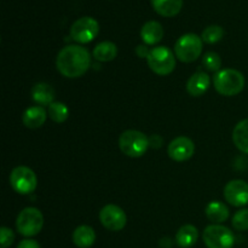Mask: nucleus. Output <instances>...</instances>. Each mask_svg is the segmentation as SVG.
<instances>
[{
  "label": "nucleus",
  "mask_w": 248,
  "mask_h": 248,
  "mask_svg": "<svg viewBox=\"0 0 248 248\" xmlns=\"http://www.w3.org/2000/svg\"><path fill=\"white\" fill-rule=\"evenodd\" d=\"M57 70L64 78L77 79L87 73L91 67V56L89 50L80 45L64 46L56 58Z\"/></svg>",
  "instance_id": "f257e3e1"
},
{
  "label": "nucleus",
  "mask_w": 248,
  "mask_h": 248,
  "mask_svg": "<svg viewBox=\"0 0 248 248\" xmlns=\"http://www.w3.org/2000/svg\"><path fill=\"white\" fill-rule=\"evenodd\" d=\"M213 86L222 96H236L245 89V77L241 72L232 68L219 70L213 77Z\"/></svg>",
  "instance_id": "f03ea898"
},
{
  "label": "nucleus",
  "mask_w": 248,
  "mask_h": 248,
  "mask_svg": "<svg viewBox=\"0 0 248 248\" xmlns=\"http://www.w3.org/2000/svg\"><path fill=\"white\" fill-rule=\"evenodd\" d=\"M149 137L137 130H126L119 137V148L126 155L136 159L147 153L149 148Z\"/></svg>",
  "instance_id": "7ed1b4c3"
},
{
  "label": "nucleus",
  "mask_w": 248,
  "mask_h": 248,
  "mask_svg": "<svg viewBox=\"0 0 248 248\" xmlns=\"http://www.w3.org/2000/svg\"><path fill=\"white\" fill-rule=\"evenodd\" d=\"M174 53L166 46H156L152 48L147 58L148 67L156 75L166 77L170 75L176 68V57Z\"/></svg>",
  "instance_id": "20e7f679"
},
{
  "label": "nucleus",
  "mask_w": 248,
  "mask_h": 248,
  "mask_svg": "<svg viewBox=\"0 0 248 248\" xmlns=\"http://www.w3.org/2000/svg\"><path fill=\"white\" fill-rule=\"evenodd\" d=\"M202 39L194 33L182 35L174 44V55L181 62L191 63L202 53Z\"/></svg>",
  "instance_id": "39448f33"
},
{
  "label": "nucleus",
  "mask_w": 248,
  "mask_h": 248,
  "mask_svg": "<svg viewBox=\"0 0 248 248\" xmlns=\"http://www.w3.org/2000/svg\"><path fill=\"white\" fill-rule=\"evenodd\" d=\"M44 227V216L35 207H26L19 212L16 219V229L22 236L33 237L41 232Z\"/></svg>",
  "instance_id": "423d86ee"
},
{
  "label": "nucleus",
  "mask_w": 248,
  "mask_h": 248,
  "mask_svg": "<svg viewBox=\"0 0 248 248\" xmlns=\"http://www.w3.org/2000/svg\"><path fill=\"white\" fill-rule=\"evenodd\" d=\"M202 239L207 248H232L235 244V236L232 230L222 224L206 227Z\"/></svg>",
  "instance_id": "0eeeda50"
},
{
  "label": "nucleus",
  "mask_w": 248,
  "mask_h": 248,
  "mask_svg": "<svg viewBox=\"0 0 248 248\" xmlns=\"http://www.w3.org/2000/svg\"><path fill=\"white\" fill-rule=\"evenodd\" d=\"M10 184L16 193L28 195L38 186V178L33 170L29 167L17 166L10 173Z\"/></svg>",
  "instance_id": "6e6552de"
},
{
  "label": "nucleus",
  "mask_w": 248,
  "mask_h": 248,
  "mask_svg": "<svg viewBox=\"0 0 248 248\" xmlns=\"http://www.w3.org/2000/svg\"><path fill=\"white\" fill-rule=\"evenodd\" d=\"M99 33V24L89 16L77 19L70 27V38L78 44L91 43Z\"/></svg>",
  "instance_id": "1a4fd4ad"
},
{
  "label": "nucleus",
  "mask_w": 248,
  "mask_h": 248,
  "mask_svg": "<svg viewBox=\"0 0 248 248\" xmlns=\"http://www.w3.org/2000/svg\"><path fill=\"white\" fill-rule=\"evenodd\" d=\"M101 224L110 232H120L127 224V216L119 206L109 203L99 211Z\"/></svg>",
  "instance_id": "9d476101"
},
{
  "label": "nucleus",
  "mask_w": 248,
  "mask_h": 248,
  "mask_svg": "<svg viewBox=\"0 0 248 248\" xmlns=\"http://www.w3.org/2000/svg\"><path fill=\"white\" fill-rule=\"evenodd\" d=\"M195 153V144L193 140L186 136H179L171 140L167 148V154L173 161L184 162L191 159Z\"/></svg>",
  "instance_id": "9b49d317"
},
{
  "label": "nucleus",
  "mask_w": 248,
  "mask_h": 248,
  "mask_svg": "<svg viewBox=\"0 0 248 248\" xmlns=\"http://www.w3.org/2000/svg\"><path fill=\"white\" fill-rule=\"evenodd\" d=\"M224 198L234 207L248 205V183L242 179H234L224 186Z\"/></svg>",
  "instance_id": "f8f14e48"
},
{
  "label": "nucleus",
  "mask_w": 248,
  "mask_h": 248,
  "mask_svg": "<svg viewBox=\"0 0 248 248\" xmlns=\"http://www.w3.org/2000/svg\"><path fill=\"white\" fill-rule=\"evenodd\" d=\"M211 85V78L205 72H196L186 82V91L190 96L200 97L208 90Z\"/></svg>",
  "instance_id": "ddd939ff"
},
{
  "label": "nucleus",
  "mask_w": 248,
  "mask_h": 248,
  "mask_svg": "<svg viewBox=\"0 0 248 248\" xmlns=\"http://www.w3.org/2000/svg\"><path fill=\"white\" fill-rule=\"evenodd\" d=\"M31 99L35 102L38 106L48 107L55 102V90L51 85L46 82H38L31 87Z\"/></svg>",
  "instance_id": "4468645a"
},
{
  "label": "nucleus",
  "mask_w": 248,
  "mask_h": 248,
  "mask_svg": "<svg viewBox=\"0 0 248 248\" xmlns=\"http://www.w3.org/2000/svg\"><path fill=\"white\" fill-rule=\"evenodd\" d=\"M164 27L157 21H149L143 24L140 29V38L145 45H156L164 38Z\"/></svg>",
  "instance_id": "2eb2a0df"
},
{
  "label": "nucleus",
  "mask_w": 248,
  "mask_h": 248,
  "mask_svg": "<svg viewBox=\"0 0 248 248\" xmlns=\"http://www.w3.org/2000/svg\"><path fill=\"white\" fill-rule=\"evenodd\" d=\"M46 118H47V111L45 110V108L41 106H34L29 107L24 110L23 115H22V121L26 127L35 130L45 124Z\"/></svg>",
  "instance_id": "dca6fc26"
},
{
  "label": "nucleus",
  "mask_w": 248,
  "mask_h": 248,
  "mask_svg": "<svg viewBox=\"0 0 248 248\" xmlns=\"http://www.w3.org/2000/svg\"><path fill=\"white\" fill-rule=\"evenodd\" d=\"M156 14L164 17H174L181 12L183 0H150Z\"/></svg>",
  "instance_id": "f3484780"
},
{
  "label": "nucleus",
  "mask_w": 248,
  "mask_h": 248,
  "mask_svg": "<svg viewBox=\"0 0 248 248\" xmlns=\"http://www.w3.org/2000/svg\"><path fill=\"white\" fill-rule=\"evenodd\" d=\"M205 213L207 219L213 224H222V223L227 222L229 218V208L220 201H211L206 206Z\"/></svg>",
  "instance_id": "a211bd4d"
},
{
  "label": "nucleus",
  "mask_w": 248,
  "mask_h": 248,
  "mask_svg": "<svg viewBox=\"0 0 248 248\" xmlns=\"http://www.w3.org/2000/svg\"><path fill=\"white\" fill-rule=\"evenodd\" d=\"M199 239L198 228L193 224H184L176 234V244L181 248H190Z\"/></svg>",
  "instance_id": "6ab92c4d"
},
{
  "label": "nucleus",
  "mask_w": 248,
  "mask_h": 248,
  "mask_svg": "<svg viewBox=\"0 0 248 248\" xmlns=\"http://www.w3.org/2000/svg\"><path fill=\"white\" fill-rule=\"evenodd\" d=\"M96 241V232L90 225H80L73 232V242L79 248H90Z\"/></svg>",
  "instance_id": "aec40b11"
},
{
  "label": "nucleus",
  "mask_w": 248,
  "mask_h": 248,
  "mask_svg": "<svg viewBox=\"0 0 248 248\" xmlns=\"http://www.w3.org/2000/svg\"><path fill=\"white\" fill-rule=\"evenodd\" d=\"M232 142L244 154H248V119L236 124L232 130Z\"/></svg>",
  "instance_id": "412c9836"
},
{
  "label": "nucleus",
  "mask_w": 248,
  "mask_h": 248,
  "mask_svg": "<svg viewBox=\"0 0 248 248\" xmlns=\"http://www.w3.org/2000/svg\"><path fill=\"white\" fill-rule=\"evenodd\" d=\"M116 55H118V47L111 41H102L97 44L92 52L93 58L98 62H110L115 60Z\"/></svg>",
  "instance_id": "4be33fe9"
},
{
  "label": "nucleus",
  "mask_w": 248,
  "mask_h": 248,
  "mask_svg": "<svg viewBox=\"0 0 248 248\" xmlns=\"http://www.w3.org/2000/svg\"><path fill=\"white\" fill-rule=\"evenodd\" d=\"M48 116L56 124H63L69 116V109L63 102H53L48 106Z\"/></svg>",
  "instance_id": "5701e85b"
},
{
  "label": "nucleus",
  "mask_w": 248,
  "mask_h": 248,
  "mask_svg": "<svg viewBox=\"0 0 248 248\" xmlns=\"http://www.w3.org/2000/svg\"><path fill=\"white\" fill-rule=\"evenodd\" d=\"M225 31L222 27L213 24V26H208L207 28L203 29L202 34H201V39H202L203 43L211 45V44H216L222 40Z\"/></svg>",
  "instance_id": "b1692460"
},
{
  "label": "nucleus",
  "mask_w": 248,
  "mask_h": 248,
  "mask_svg": "<svg viewBox=\"0 0 248 248\" xmlns=\"http://www.w3.org/2000/svg\"><path fill=\"white\" fill-rule=\"evenodd\" d=\"M202 64L210 72L218 73L222 68V58L218 55L217 52H213V51H208L203 55L202 58Z\"/></svg>",
  "instance_id": "393cba45"
},
{
  "label": "nucleus",
  "mask_w": 248,
  "mask_h": 248,
  "mask_svg": "<svg viewBox=\"0 0 248 248\" xmlns=\"http://www.w3.org/2000/svg\"><path fill=\"white\" fill-rule=\"evenodd\" d=\"M232 228L237 232L248 230V208H242L232 216Z\"/></svg>",
  "instance_id": "a878e982"
},
{
  "label": "nucleus",
  "mask_w": 248,
  "mask_h": 248,
  "mask_svg": "<svg viewBox=\"0 0 248 248\" xmlns=\"http://www.w3.org/2000/svg\"><path fill=\"white\" fill-rule=\"evenodd\" d=\"M15 241V234L10 228L2 227L0 229V245L1 248H9L14 244Z\"/></svg>",
  "instance_id": "bb28decb"
},
{
  "label": "nucleus",
  "mask_w": 248,
  "mask_h": 248,
  "mask_svg": "<svg viewBox=\"0 0 248 248\" xmlns=\"http://www.w3.org/2000/svg\"><path fill=\"white\" fill-rule=\"evenodd\" d=\"M17 248H41L40 245H39L38 241L31 239L22 240L18 245H17Z\"/></svg>",
  "instance_id": "cd10ccee"
},
{
  "label": "nucleus",
  "mask_w": 248,
  "mask_h": 248,
  "mask_svg": "<svg viewBox=\"0 0 248 248\" xmlns=\"http://www.w3.org/2000/svg\"><path fill=\"white\" fill-rule=\"evenodd\" d=\"M135 52H136V55H137L140 58H148L150 50L148 48V45L143 44V45H138L137 47H136Z\"/></svg>",
  "instance_id": "c85d7f7f"
},
{
  "label": "nucleus",
  "mask_w": 248,
  "mask_h": 248,
  "mask_svg": "<svg viewBox=\"0 0 248 248\" xmlns=\"http://www.w3.org/2000/svg\"><path fill=\"white\" fill-rule=\"evenodd\" d=\"M149 145L155 149H159L162 145V138L159 135L152 136V137H149Z\"/></svg>",
  "instance_id": "c756f323"
},
{
  "label": "nucleus",
  "mask_w": 248,
  "mask_h": 248,
  "mask_svg": "<svg viewBox=\"0 0 248 248\" xmlns=\"http://www.w3.org/2000/svg\"><path fill=\"white\" fill-rule=\"evenodd\" d=\"M171 245H172V241L171 239H169V237L161 239V241H160V247L161 248H171Z\"/></svg>",
  "instance_id": "7c9ffc66"
}]
</instances>
